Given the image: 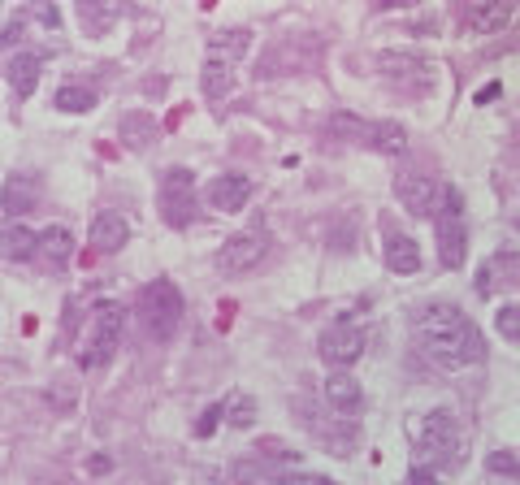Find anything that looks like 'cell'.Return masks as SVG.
<instances>
[{
  "instance_id": "17",
  "label": "cell",
  "mask_w": 520,
  "mask_h": 485,
  "mask_svg": "<svg viewBox=\"0 0 520 485\" xmlns=\"http://www.w3.org/2000/svg\"><path fill=\"white\" fill-rule=\"evenodd\" d=\"M325 403L343 416H356L360 403H364V390L351 373H330V382H325Z\"/></svg>"
},
{
  "instance_id": "14",
  "label": "cell",
  "mask_w": 520,
  "mask_h": 485,
  "mask_svg": "<svg viewBox=\"0 0 520 485\" xmlns=\"http://www.w3.org/2000/svg\"><path fill=\"white\" fill-rule=\"evenodd\" d=\"M87 239L96 252H122L126 239H130V226H126V217L122 213H96V221H91V230H87Z\"/></svg>"
},
{
  "instance_id": "10",
  "label": "cell",
  "mask_w": 520,
  "mask_h": 485,
  "mask_svg": "<svg viewBox=\"0 0 520 485\" xmlns=\"http://www.w3.org/2000/svg\"><path fill=\"white\" fill-rule=\"evenodd\" d=\"M395 195H399V204L408 208L412 217H434L438 204H442V182L425 178V174H403L395 182Z\"/></svg>"
},
{
  "instance_id": "13",
  "label": "cell",
  "mask_w": 520,
  "mask_h": 485,
  "mask_svg": "<svg viewBox=\"0 0 520 485\" xmlns=\"http://www.w3.org/2000/svg\"><path fill=\"white\" fill-rule=\"evenodd\" d=\"M208 200H213V208H221V213H239V208L252 200V178L221 174V178H213V187H208Z\"/></svg>"
},
{
  "instance_id": "23",
  "label": "cell",
  "mask_w": 520,
  "mask_h": 485,
  "mask_svg": "<svg viewBox=\"0 0 520 485\" xmlns=\"http://www.w3.org/2000/svg\"><path fill=\"white\" fill-rule=\"evenodd\" d=\"M230 485H282V477L260 460H234L230 468Z\"/></svg>"
},
{
  "instance_id": "30",
  "label": "cell",
  "mask_w": 520,
  "mask_h": 485,
  "mask_svg": "<svg viewBox=\"0 0 520 485\" xmlns=\"http://www.w3.org/2000/svg\"><path fill=\"white\" fill-rule=\"evenodd\" d=\"M408 485H442V481H438V473H429V468L416 464L412 473H408Z\"/></svg>"
},
{
  "instance_id": "15",
  "label": "cell",
  "mask_w": 520,
  "mask_h": 485,
  "mask_svg": "<svg viewBox=\"0 0 520 485\" xmlns=\"http://www.w3.org/2000/svg\"><path fill=\"white\" fill-rule=\"evenodd\" d=\"M512 22V5L507 0H481V5H468L464 9V26L477 35H494Z\"/></svg>"
},
{
  "instance_id": "16",
  "label": "cell",
  "mask_w": 520,
  "mask_h": 485,
  "mask_svg": "<svg viewBox=\"0 0 520 485\" xmlns=\"http://www.w3.org/2000/svg\"><path fill=\"white\" fill-rule=\"evenodd\" d=\"M39 178L35 174H13L5 182V191H0V204H5V213H13V221H18V213H31V208L39 204Z\"/></svg>"
},
{
  "instance_id": "29",
  "label": "cell",
  "mask_w": 520,
  "mask_h": 485,
  "mask_svg": "<svg viewBox=\"0 0 520 485\" xmlns=\"http://www.w3.org/2000/svg\"><path fill=\"white\" fill-rule=\"evenodd\" d=\"M217 421H221V408L213 403V408H208V412L200 416V425H195V438H208V434H213V429H217Z\"/></svg>"
},
{
  "instance_id": "22",
  "label": "cell",
  "mask_w": 520,
  "mask_h": 485,
  "mask_svg": "<svg viewBox=\"0 0 520 485\" xmlns=\"http://www.w3.org/2000/svg\"><path fill=\"white\" fill-rule=\"evenodd\" d=\"M364 143L369 148H377V152H403L408 148V135H403V126L399 122H369V135H364Z\"/></svg>"
},
{
  "instance_id": "25",
  "label": "cell",
  "mask_w": 520,
  "mask_h": 485,
  "mask_svg": "<svg viewBox=\"0 0 520 485\" xmlns=\"http://www.w3.org/2000/svg\"><path fill=\"white\" fill-rule=\"evenodd\" d=\"M230 87H234V70H230V65L204 61V91H208V96L221 100V96H230Z\"/></svg>"
},
{
  "instance_id": "18",
  "label": "cell",
  "mask_w": 520,
  "mask_h": 485,
  "mask_svg": "<svg viewBox=\"0 0 520 485\" xmlns=\"http://www.w3.org/2000/svg\"><path fill=\"white\" fill-rule=\"evenodd\" d=\"M247 44H252V35L247 31H221V35H213L208 39V61L213 65H239V57L247 52Z\"/></svg>"
},
{
  "instance_id": "11",
  "label": "cell",
  "mask_w": 520,
  "mask_h": 485,
  "mask_svg": "<svg viewBox=\"0 0 520 485\" xmlns=\"http://www.w3.org/2000/svg\"><path fill=\"white\" fill-rule=\"evenodd\" d=\"M516 273H520V256L507 247V252H494L486 265L477 269V295L481 299H494L507 286H516Z\"/></svg>"
},
{
  "instance_id": "27",
  "label": "cell",
  "mask_w": 520,
  "mask_h": 485,
  "mask_svg": "<svg viewBox=\"0 0 520 485\" xmlns=\"http://www.w3.org/2000/svg\"><path fill=\"white\" fill-rule=\"evenodd\" d=\"M516 317H520L516 304H503L499 317H494V325H499V334L507 338V343H520V321H516Z\"/></svg>"
},
{
  "instance_id": "7",
  "label": "cell",
  "mask_w": 520,
  "mask_h": 485,
  "mask_svg": "<svg viewBox=\"0 0 520 485\" xmlns=\"http://www.w3.org/2000/svg\"><path fill=\"white\" fill-rule=\"evenodd\" d=\"M265 256H269V239L260 230H247V234H234V239L217 252V269L239 278V273H252Z\"/></svg>"
},
{
  "instance_id": "4",
  "label": "cell",
  "mask_w": 520,
  "mask_h": 485,
  "mask_svg": "<svg viewBox=\"0 0 520 485\" xmlns=\"http://www.w3.org/2000/svg\"><path fill=\"white\" fill-rule=\"evenodd\" d=\"M434 234H438V260L447 269H460L468 256V221H464V195L442 182V204L434 213Z\"/></svg>"
},
{
  "instance_id": "31",
  "label": "cell",
  "mask_w": 520,
  "mask_h": 485,
  "mask_svg": "<svg viewBox=\"0 0 520 485\" xmlns=\"http://www.w3.org/2000/svg\"><path fill=\"white\" fill-rule=\"evenodd\" d=\"M295 485H338V481H330V477H312V473H308V477H299Z\"/></svg>"
},
{
  "instance_id": "26",
  "label": "cell",
  "mask_w": 520,
  "mask_h": 485,
  "mask_svg": "<svg viewBox=\"0 0 520 485\" xmlns=\"http://www.w3.org/2000/svg\"><path fill=\"white\" fill-rule=\"evenodd\" d=\"M91 104H96V91H87V87H61L57 91V109H65V113H83Z\"/></svg>"
},
{
  "instance_id": "28",
  "label": "cell",
  "mask_w": 520,
  "mask_h": 485,
  "mask_svg": "<svg viewBox=\"0 0 520 485\" xmlns=\"http://www.w3.org/2000/svg\"><path fill=\"white\" fill-rule=\"evenodd\" d=\"M486 468L494 477H516V451H494L486 460Z\"/></svg>"
},
{
  "instance_id": "2",
  "label": "cell",
  "mask_w": 520,
  "mask_h": 485,
  "mask_svg": "<svg viewBox=\"0 0 520 485\" xmlns=\"http://www.w3.org/2000/svg\"><path fill=\"white\" fill-rule=\"evenodd\" d=\"M460 451H464V429H460V421H455V412L438 408V412L421 416V425H416V455H421L425 464L460 468Z\"/></svg>"
},
{
  "instance_id": "5",
  "label": "cell",
  "mask_w": 520,
  "mask_h": 485,
  "mask_svg": "<svg viewBox=\"0 0 520 485\" xmlns=\"http://www.w3.org/2000/svg\"><path fill=\"white\" fill-rule=\"evenodd\" d=\"M122 321H126L122 304L100 299L96 312H91L87 343H83V356H78V369H104V364L117 356V347H122Z\"/></svg>"
},
{
  "instance_id": "9",
  "label": "cell",
  "mask_w": 520,
  "mask_h": 485,
  "mask_svg": "<svg viewBox=\"0 0 520 485\" xmlns=\"http://www.w3.org/2000/svg\"><path fill=\"white\" fill-rule=\"evenodd\" d=\"M382 74L399 91H429V87H434V65L421 61V57H412V52H386Z\"/></svg>"
},
{
  "instance_id": "20",
  "label": "cell",
  "mask_w": 520,
  "mask_h": 485,
  "mask_svg": "<svg viewBox=\"0 0 520 485\" xmlns=\"http://www.w3.org/2000/svg\"><path fill=\"white\" fill-rule=\"evenodd\" d=\"M0 256L5 260H35V234L22 221H5L0 226Z\"/></svg>"
},
{
  "instance_id": "8",
  "label": "cell",
  "mask_w": 520,
  "mask_h": 485,
  "mask_svg": "<svg viewBox=\"0 0 520 485\" xmlns=\"http://www.w3.org/2000/svg\"><path fill=\"white\" fill-rule=\"evenodd\" d=\"M364 356V330L356 321H334L330 330L321 334V360L334 364V369H347Z\"/></svg>"
},
{
  "instance_id": "1",
  "label": "cell",
  "mask_w": 520,
  "mask_h": 485,
  "mask_svg": "<svg viewBox=\"0 0 520 485\" xmlns=\"http://www.w3.org/2000/svg\"><path fill=\"white\" fill-rule=\"evenodd\" d=\"M416 343L442 369H468V364L486 360V338H481V330L464 317V308L447 304V299H434V304H425L416 312Z\"/></svg>"
},
{
  "instance_id": "19",
  "label": "cell",
  "mask_w": 520,
  "mask_h": 485,
  "mask_svg": "<svg viewBox=\"0 0 520 485\" xmlns=\"http://www.w3.org/2000/svg\"><path fill=\"white\" fill-rule=\"evenodd\" d=\"M39 70H44V57H39V52H18V57L9 61V83L18 91V100H26L35 91Z\"/></svg>"
},
{
  "instance_id": "6",
  "label": "cell",
  "mask_w": 520,
  "mask_h": 485,
  "mask_svg": "<svg viewBox=\"0 0 520 485\" xmlns=\"http://www.w3.org/2000/svg\"><path fill=\"white\" fill-rule=\"evenodd\" d=\"M161 217H165V226H174V230L195 221V174L187 165L165 169V178H161Z\"/></svg>"
},
{
  "instance_id": "12",
  "label": "cell",
  "mask_w": 520,
  "mask_h": 485,
  "mask_svg": "<svg viewBox=\"0 0 520 485\" xmlns=\"http://www.w3.org/2000/svg\"><path fill=\"white\" fill-rule=\"evenodd\" d=\"M70 256H74V234L65 226H48L44 234H35V260L44 269L61 273L65 265H70Z\"/></svg>"
},
{
  "instance_id": "24",
  "label": "cell",
  "mask_w": 520,
  "mask_h": 485,
  "mask_svg": "<svg viewBox=\"0 0 520 485\" xmlns=\"http://www.w3.org/2000/svg\"><path fill=\"white\" fill-rule=\"evenodd\" d=\"M217 408L234 429H252V421H256V399L247 395V390H234V395L226 403H217Z\"/></svg>"
},
{
  "instance_id": "3",
  "label": "cell",
  "mask_w": 520,
  "mask_h": 485,
  "mask_svg": "<svg viewBox=\"0 0 520 485\" xmlns=\"http://www.w3.org/2000/svg\"><path fill=\"white\" fill-rule=\"evenodd\" d=\"M139 317H143V330H148L156 343H169L178 334L182 317H187V304H182L178 286L169 278H156L139 291Z\"/></svg>"
},
{
  "instance_id": "21",
  "label": "cell",
  "mask_w": 520,
  "mask_h": 485,
  "mask_svg": "<svg viewBox=\"0 0 520 485\" xmlns=\"http://www.w3.org/2000/svg\"><path fill=\"white\" fill-rule=\"evenodd\" d=\"M386 269L390 273H416L421 269V252L408 234H390L386 239Z\"/></svg>"
}]
</instances>
